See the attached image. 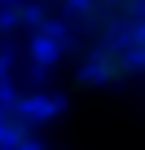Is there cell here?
Wrapping results in <instances>:
<instances>
[{
    "label": "cell",
    "instance_id": "1",
    "mask_svg": "<svg viewBox=\"0 0 145 150\" xmlns=\"http://www.w3.org/2000/svg\"><path fill=\"white\" fill-rule=\"evenodd\" d=\"M22 31L35 62L75 66L70 88H119L145 75V0H35Z\"/></svg>",
    "mask_w": 145,
    "mask_h": 150
}]
</instances>
